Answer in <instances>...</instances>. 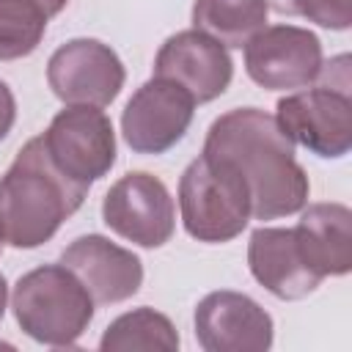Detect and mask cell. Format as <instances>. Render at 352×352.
Listing matches in <instances>:
<instances>
[{
    "mask_svg": "<svg viewBox=\"0 0 352 352\" xmlns=\"http://www.w3.org/2000/svg\"><path fill=\"white\" fill-rule=\"evenodd\" d=\"M201 154L228 162L242 176L256 220L289 217L308 204V173L294 157L292 138L258 107H236L214 118Z\"/></svg>",
    "mask_w": 352,
    "mask_h": 352,
    "instance_id": "cell-1",
    "label": "cell"
},
{
    "mask_svg": "<svg viewBox=\"0 0 352 352\" xmlns=\"http://www.w3.org/2000/svg\"><path fill=\"white\" fill-rule=\"evenodd\" d=\"M85 195L88 187L74 184L52 165L41 135L30 138L0 176V239L19 250L50 242Z\"/></svg>",
    "mask_w": 352,
    "mask_h": 352,
    "instance_id": "cell-2",
    "label": "cell"
},
{
    "mask_svg": "<svg viewBox=\"0 0 352 352\" xmlns=\"http://www.w3.org/2000/svg\"><path fill=\"white\" fill-rule=\"evenodd\" d=\"M94 305L88 289L63 264L25 272L11 294L22 333L47 346H74L94 319Z\"/></svg>",
    "mask_w": 352,
    "mask_h": 352,
    "instance_id": "cell-3",
    "label": "cell"
},
{
    "mask_svg": "<svg viewBox=\"0 0 352 352\" xmlns=\"http://www.w3.org/2000/svg\"><path fill=\"white\" fill-rule=\"evenodd\" d=\"M179 212L192 239L209 245L231 242L250 220L248 187L228 162L201 154L179 179Z\"/></svg>",
    "mask_w": 352,
    "mask_h": 352,
    "instance_id": "cell-4",
    "label": "cell"
},
{
    "mask_svg": "<svg viewBox=\"0 0 352 352\" xmlns=\"http://www.w3.org/2000/svg\"><path fill=\"white\" fill-rule=\"evenodd\" d=\"M52 165L74 184L91 187L116 165V132L102 107L66 104L41 135Z\"/></svg>",
    "mask_w": 352,
    "mask_h": 352,
    "instance_id": "cell-5",
    "label": "cell"
},
{
    "mask_svg": "<svg viewBox=\"0 0 352 352\" xmlns=\"http://www.w3.org/2000/svg\"><path fill=\"white\" fill-rule=\"evenodd\" d=\"M322 69V41L308 28L270 25L245 44V72L264 91L308 88Z\"/></svg>",
    "mask_w": 352,
    "mask_h": 352,
    "instance_id": "cell-6",
    "label": "cell"
},
{
    "mask_svg": "<svg viewBox=\"0 0 352 352\" xmlns=\"http://www.w3.org/2000/svg\"><path fill=\"white\" fill-rule=\"evenodd\" d=\"M102 220L110 231L138 248H162L173 236L176 206L162 179L146 170H132L107 190Z\"/></svg>",
    "mask_w": 352,
    "mask_h": 352,
    "instance_id": "cell-7",
    "label": "cell"
},
{
    "mask_svg": "<svg viewBox=\"0 0 352 352\" xmlns=\"http://www.w3.org/2000/svg\"><path fill=\"white\" fill-rule=\"evenodd\" d=\"M275 121L311 154L324 160H341L352 148V99L349 91L327 85L305 88L278 99Z\"/></svg>",
    "mask_w": 352,
    "mask_h": 352,
    "instance_id": "cell-8",
    "label": "cell"
},
{
    "mask_svg": "<svg viewBox=\"0 0 352 352\" xmlns=\"http://www.w3.org/2000/svg\"><path fill=\"white\" fill-rule=\"evenodd\" d=\"M126 69L99 38H72L47 60V82L63 104L107 107L124 88Z\"/></svg>",
    "mask_w": 352,
    "mask_h": 352,
    "instance_id": "cell-9",
    "label": "cell"
},
{
    "mask_svg": "<svg viewBox=\"0 0 352 352\" xmlns=\"http://www.w3.org/2000/svg\"><path fill=\"white\" fill-rule=\"evenodd\" d=\"M195 99L165 77L146 80L121 113V135L135 154H165L190 129Z\"/></svg>",
    "mask_w": 352,
    "mask_h": 352,
    "instance_id": "cell-10",
    "label": "cell"
},
{
    "mask_svg": "<svg viewBox=\"0 0 352 352\" xmlns=\"http://www.w3.org/2000/svg\"><path fill=\"white\" fill-rule=\"evenodd\" d=\"M195 338L206 352H267L272 316L242 292H212L195 305Z\"/></svg>",
    "mask_w": 352,
    "mask_h": 352,
    "instance_id": "cell-11",
    "label": "cell"
},
{
    "mask_svg": "<svg viewBox=\"0 0 352 352\" xmlns=\"http://www.w3.org/2000/svg\"><path fill=\"white\" fill-rule=\"evenodd\" d=\"M154 77L173 80L195 99V104H206L223 96L231 85L234 60L220 41L190 28L165 38L154 58Z\"/></svg>",
    "mask_w": 352,
    "mask_h": 352,
    "instance_id": "cell-12",
    "label": "cell"
},
{
    "mask_svg": "<svg viewBox=\"0 0 352 352\" xmlns=\"http://www.w3.org/2000/svg\"><path fill=\"white\" fill-rule=\"evenodd\" d=\"M60 264L80 278L96 305L124 302L143 286V261L102 234L77 236L60 253Z\"/></svg>",
    "mask_w": 352,
    "mask_h": 352,
    "instance_id": "cell-13",
    "label": "cell"
},
{
    "mask_svg": "<svg viewBox=\"0 0 352 352\" xmlns=\"http://www.w3.org/2000/svg\"><path fill=\"white\" fill-rule=\"evenodd\" d=\"M248 267L250 275L278 300H302L322 283V275L308 267L294 228H256L248 242Z\"/></svg>",
    "mask_w": 352,
    "mask_h": 352,
    "instance_id": "cell-14",
    "label": "cell"
},
{
    "mask_svg": "<svg viewBox=\"0 0 352 352\" xmlns=\"http://www.w3.org/2000/svg\"><path fill=\"white\" fill-rule=\"evenodd\" d=\"M294 228L308 267L322 278H341L352 270V212L344 204H311L300 209Z\"/></svg>",
    "mask_w": 352,
    "mask_h": 352,
    "instance_id": "cell-15",
    "label": "cell"
},
{
    "mask_svg": "<svg viewBox=\"0 0 352 352\" xmlns=\"http://www.w3.org/2000/svg\"><path fill=\"white\" fill-rule=\"evenodd\" d=\"M267 0H195L192 28L223 47L242 50L261 28H267Z\"/></svg>",
    "mask_w": 352,
    "mask_h": 352,
    "instance_id": "cell-16",
    "label": "cell"
},
{
    "mask_svg": "<svg viewBox=\"0 0 352 352\" xmlns=\"http://www.w3.org/2000/svg\"><path fill=\"white\" fill-rule=\"evenodd\" d=\"M99 349L102 352H148V349L176 352L179 333L165 314L143 305L113 319L99 341Z\"/></svg>",
    "mask_w": 352,
    "mask_h": 352,
    "instance_id": "cell-17",
    "label": "cell"
},
{
    "mask_svg": "<svg viewBox=\"0 0 352 352\" xmlns=\"http://www.w3.org/2000/svg\"><path fill=\"white\" fill-rule=\"evenodd\" d=\"M47 22L38 0H0V60L28 58L41 44Z\"/></svg>",
    "mask_w": 352,
    "mask_h": 352,
    "instance_id": "cell-18",
    "label": "cell"
},
{
    "mask_svg": "<svg viewBox=\"0 0 352 352\" xmlns=\"http://www.w3.org/2000/svg\"><path fill=\"white\" fill-rule=\"evenodd\" d=\"M270 8L289 16H305L327 30H346L352 25V0H267Z\"/></svg>",
    "mask_w": 352,
    "mask_h": 352,
    "instance_id": "cell-19",
    "label": "cell"
},
{
    "mask_svg": "<svg viewBox=\"0 0 352 352\" xmlns=\"http://www.w3.org/2000/svg\"><path fill=\"white\" fill-rule=\"evenodd\" d=\"M14 121H16V99H14L11 88L0 80V140L8 138Z\"/></svg>",
    "mask_w": 352,
    "mask_h": 352,
    "instance_id": "cell-20",
    "label": "cell"
},
{
    "mask_svg": "<svg viewBox=\"0 0 352 352\" xmlns=\"http://www.w3.org/2000/svg\"><path fill=\"white\" fill-rule=\"evenodd\" d=\"M38 3L44 6V11H47V14H50V19H52L55 14H60V11L66 8V3H69V0H38Z\"/></svg>",
    "mask_w": 352,
    "mask_h": 352,
    "instance_id": "cell-21",
    "label": "cell"
},
{
    "mask_svg": "<svg viewBox=\"0 0 352 352\" xmlns=\"http://www.w3.org/2000/svg\"><path fill=\"white\" fill-rule=\"evenodd\" d=\"M6 302H8V283H6V278H3V272H0V319H3V314H6Z\"/></svg>",
    "mask_w": 352,
    "mask_h": 352,
    "instance_id": "cell-22",
    "label": "cell"
},
{
    "mask_svg": "<svg viewBox=\"0 0 352 352\" xmlns=\"http://www.w3.org/2000/svg\"><path fill=\"white\" fill-rule=\"evenodd\" d=\"M0 253H3V239H0Z\"/></svg>",
    "mask_w": 352,
    "mask_h": 352,
    "instance_id": "cell-23",
    "label": "cell"
}]
</instances>
